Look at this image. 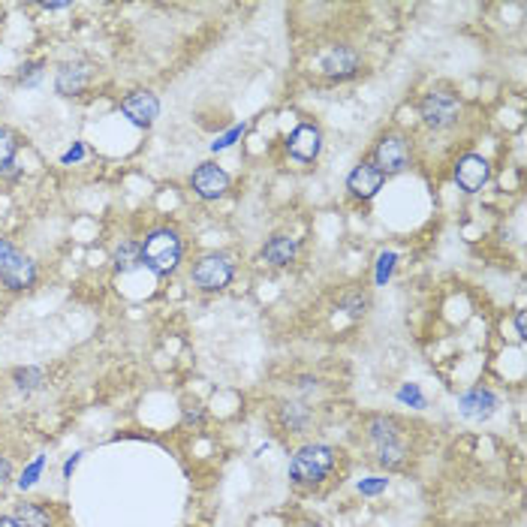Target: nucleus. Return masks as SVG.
<instances>
[{
  "mask_svg": "<svg viewBox=\"0 0 527 527\" xmlns=\"http://www.w3.org/2000/svg\"><path fill=\"white\" fill-rule=\"evenodd\" d=\"M455 181H458V187L468 190V193H476V190H483V185L488 181V163H485V157L468 154V157L458 160Z\"/></svg>",
  "mask_w": 527,
  "mask_h": 527,
  "instance_id": "9",
  "label": "nucleus"
},
{
  "mask_svg": "<svg viewBox=\"0 0 527 527\" xmlns=\"http://www.w3.org/2000/svg\"><path fill=\"white\" fill-rule=\"evenodd\" d=\"M0 280H4L10 289L34 287V280H36L34 263H30L25 254H19V250L4 239H0Z\"/></svg>",
  "mask_w": 527,
  "mask_h": 527,
  "instance_id": "3",
  "label": "nucleus"
},
{
  "mask_svg": "<svg viewBox=\"0 0 527 527\" xmlns=\"http://www.w3.org/2000/svg\"><path fill=\"white\" fill-rule=\"evenodd\" d=\"M332 464H334V452L328 446H319V443L302 446L295 452L293 464H289V476H293L295 485H317L332 470Z\"/></svg>",
  "mask_w": 527,
  "mask_h": 527,
  "instance_id": "1",
  "label": "nucleus"
},
{
  "mask_svg": "<svg viewBox=\"0 0 527 527\" xmlns=\"http://www.w3.org/2000/svg\"><path fill=\"white\" fill-rule=\"evenodd\" d=\"M190 185H193V190L202 196V200H220V196H224L226 190H229V175L220 169V166L202 163L200 169L193 172Z\"/></svg>",
  "mask_w": 527,
  "mask_h": 527,
  "instance_id": "7",
  "label": "nucleus"
},
{
  "mask_svg": "<svg viewBox=\"0 0 527 527\" xmlns=\"http://www.w3.org/2000/svg\"><path fill=\"white\" fill-rule=\"evenodd\" d=\"M392 263H395V254H383L380 256V269H377V284H383L389 278V271H392Z\"/></svg>",
  "mask_w": 527,
  "mask_h": 527,
  "instance_id": "22",
  "label": "nucleus"
},
{
  "mask_svg": "<svg viewBox=\"0 0 527 527\" xmlns=\"http://www.w3.org/2000/svg\"><path fill=\"white\" fill-rule=\"evenodd\" d=\"M88 79H90V67L82 64V60H75V64H64L58 70L55 88H58V94L75 97V94H82V90H85Z\"/></svg>",
  "mask_w": 527,
  "mask_h": 527,
  "instance_id": "11",
  "label": "nucleus"
},
{
  "mask_svg": "<svg viewBox=\"0 0 527 527\" xmlns=\"http://www.w3.org/2000/svg\"><path fill=\"white\" fill-rule=\"evenodd\" d=\"M356 67H358V55L353 49H347V45H338L334 51H328V55L323 58V70L328 75H353L356 73Z\"/></svg>",
  "mask_w": 527,
  "mask_h": 527,
  "instance_id": "14",
  "label": "nucleus"
},
{
  "mask_svg": "<svg viewBox=\"0 0 527 527\" xmlns=\"http://www.w3.org/2000/svg\"><path fill=\"white\" fill-rule=\"evenodd\" d=\"M12 518L19 522V527H51V515L36 503H19Z\"/></svg>",
  "mask_w": 527,
  "mask_h": 527,
  "instance_id": "16",
  "label": "nucleus"
},
{
  "mask_svg": "<svg viewBox=\"0 0 527 527\" xmlns=\"http://www.w3.org/2000/svg\"><path fill=\"white\" fill-rule=\"evenodd\" d=\"M398 398L407 401V404H416V407H425V398H422V392H419L416 386H404L398 392Z\"/></svg>",
  "mask_w": 527,
  "mask_h": 527,
  "instance_id": "21",
  "label": "nucleus"
},
{
  "mask_svg": "<svg viewBox=\"0 0 527 527\" xmlns=\"http://www.w3.org/2000/svg\"><path fill=\"white\" fill-rule=\"evenodd\" d=\"M193 280H196V287L208 289V293L224 289L229 287V280H232V263H229L226 256H205L196 263Z\"/></svg>",
  "mask_w": 527,
  "mask_h": 527,
  "instance_id": "5",
  "label": "nucleus"
},
{
  "mask_svg": "<svg viewBox=\"0 0 527 527\" xmlns=\"http://www.w3.org/2000/svg\"><path fill=\"white\" fill-rule=\"evenodd\" d=\"M343 308H347L350 314H362V311H365V299H362V295H347V299H343Z\"/></svg>",
  "mask_w": 527,
  "mask_h": 527,
  "instance_id": "23",
  "label": "nucleus"
},
{
  "mask_svg": "<svg viewBox=\"0 0 527 527\" xmlns=\"http://www.w3.org/2000/svg\"><path fill=\"white\" fill-rule=\"evenodd\" d=\"M241 130H244V127H235L229 136H224V139H220V142H214V151H217V148H226V145H232L235 136H241Z\"/></svg>",
  "mask_w": 527,
  "mask_h": 527,
  "instance_id": "26",
  "label": "nucleus"
},
{
  "mask_svg": "<svg viewBox=\"0 0 527 527\" xmlns=\"http://www.w3.org/2000/svg\"><path fill=\"white\" fill-rule=\"evenodd\" d=\"M15 383H19V389H36L43 383V371H36V368L15 371Z\"/></svg>",
  "mask_w": 527,
  "mask_h": 527,
  "instance_id": "20",
  "label": "nucleus"
},
{
  "mask_svg": "<svg viewBox=\"0 0 527 527\" xmlns=\"http://www.w3.org/2000/svg\"><path fill=\"white\" fill-rule=\"evenodd\" d=\"M121 112L127 114L133 124L139 127H151L154 124V118L160 114V100L151 90H133V94L127 97L124 103H121Z\"/></svg>",
  "mask_w": 527,
  "mask_h": 527,
  "instance_id": "8",
  "label": "nucleus"
},
{
  "mask_svg": "<svg viewBox=\"0 0 527 527\" xmlns=\"http://www.w3.org/2000/svg\"><path fill=\"white\" fill-rule=\"evenodd\" d=\"M383 181H386V175L377 169L374 163H362V166H356L353 175L347 178V187H350V193L358 196V200H371V196H377V190L383 187Z\"/></svg>",
  "mask_w": 527,
  "mask_h": 527,
  "instance_id": "10",
  "label": "nucleus"
},
{
  "mask_svg": "<svg viewBox=\"0 0 527 527\" xmlns=\"http://www.w3.org/2000/svg\"><path fill=\"white\" fill-rule=\"evenodd\" d=\"M114 263H118V269H133L136 263H142V248H136V244H121L118 254H114Z\"/></svg>",
  "mask_w": 527,
  "mask_h": 527,
  "instance_id": "17",
  "label": "nucleus"
},
{
  "mask_svg": "<svg viewBox=\"0 0 527 527\" xmlns=\"http://www.w3.org/2000/svg\"><path fill=\"white\" fill-rule=\"evenodd\" d=\"M498 407V398L485 389H473V392L461 395V413L468 419H488Z\"/></svg>",
  "mask_w": 527,
  "mask_h": 527,
  "instance_id": "13",
  "label": "nucleus"
},
{
  "mask_svg": "<svg viewBox=\"0 0 527 527\" xmlns=\"http://www.w3.org/2000/svg\"><path fill=\"white\" fill-rule=\"evenodd\" d=\"M82 157V148H75V151H70V154H67L64 160H67V163H70V160H79Z\"/></svg>",
  "mask_w": 527,
  "mask_h": 527,
  "instance_id": "30",
  "label": "nucleus"
},
{
  "mask_svg": "<svg viewBox=\"0 0 527 527\" xmlns=\"http://www.w3.org/2000/svg\"><path fill=\"white\" fill-rule=\"evenodd\" d=\"M12 476V468H10V461L6 458H0V485H6V479Z\"/></svg>",
  "mask_w": 527,
  "mask_h": 527,
  "instance_id": "27",
  "label": "nucleus"
},
{
  "mask_svg": "<svg viewBox=\"0 0 527 527\" xmlns=\"http://www.w3.org/2000/svg\"><path fill=\"white\" fill-rule=\"evenodd\" d=\"M380 446V461L389 464V468H395V464H401V458H404V446H398L395 440H389V443H377Z\"/></svg>",
  "mask_w": 527,
  "mask_h": 527,
  "instance_id": "19",
  "label": "nucleus"
},
{
  "mask_svg": "<svg viewBox=\"0 0 527 527\" xmlns=\"http://www.w3.org/2000/svg\"><path fill=\"white\" fill-rule=\"evenodd\" d=\"M181 259V241L169 229H157L142 244V263L154 274H169Z\"/></svg>",
  "mask_w": 527,
  "mask_h": 527,
  "instance_id": "2",
  "label": "nucleus"
},
{
  "mask_svg": "<svg viewBox=\"0 0 527 527\" xmlns=\"http://www.w3.org/2000/svg\"><path fill=\"white\" fill-rule=\"evenodd\" d=\"M295 250H299V241L287 239V235H278V239H271L269 244H265L263 256L269 259L271 265H287V263H293Z\"/></svg>",
  "mask_w": 527,
  "mask_h": 527,
  "instance_id": "15",
  "label": "nucleus"
},
{
  "mask_svg": "<svg viewBox=\"0 0 527 527\" xmlns=\"http://www.w3.org/2000/svg\"><path fill=\"white\" fill-rule=\"evenodd\" d=\"M12 157H15V136L10 130H0V169L12 166Z\"/></svg>",
  "mask_w": 527,
  "mask_h": 527,
  "instance_id": "18",
  "label": "nucleus"
},
{
  "mask_svg": "<svg viewBox=\"0 0 527 527\" xmlns=\"http://www.w3.org/2000/svg\"><path fill=\"white\" fill-rule=\"evenodd\" d=\"M28 75V82H36L40 79V64H28V67H21V79Z\"/></svg>",
  "mask_w": 527,
  "mask_h": 527,
  "instance_id": "25",
  "label": "nucleus"
},
{
  "mask_svg": "<svg viewBox=\"0 0 527 527\" xmlns=\"http://www.w3.org/2000/svg\"><path fill=\"white\" fill-rule=\"evenodd\" d=\"M515 328H518V338H524V311H518V317H515Z\"/></svg>",
  "mask_w": 527,
  "mask_h": 527,
  "instance_id": "28",
  "label": "nucleus"
},
{
  "mask_svg": "<svg viewBox=\"0 0 527 527\" xmlns=\"http://www.w3.org/2000/svg\"><path fill=\"white\" fill-rule=\"evenodd\" d=\"M383 488H386V479H374V483L358 485V492H362V494H377V492H383Z\"/></svg>",
  "mask_w": 527,
  "mask_h": 527,
  "instance_id": "24",
  "label": "nucleus"
},
{
  "mask_svg": "<svg viewBox=\"0 0 527 527\" xmlns=\"http://www.w3.org/2000/svg\"><path fill=\"white\" fill-rule=\"evenodd\" d=\"M410 163V145L401 136H386L377 145V169L380 172H404Z\"/></svg>",
  "mask_w": 527,
  "mask_h": 527,
  "instance_id": "6",
  "label": "nucleus"
},
{
  "mask_svg": "<svg viewBox=\"0 0 527 527\" xmlns=\"http://www.w3.org/2000/svg\"><path fill=\"white\" fill-rule=\"evenodd\" d=\"M287 145H289V154H293L295 160H302V163H311V160L319 154V130L317 127H308V124L295 127Z\"/></svg>",
  "mask_w": 527,
  "mask_h": 527,
  "instance_id": "12",
  "label": "nucleus"
},
{
  "mask_svg": "<svg viewBox=\"0 0 527 527\" xmlns=\"http://www.w3.org/2000/svg\"><path fill=\"white\" fill-rule=\"evenodd\" d=\"M0 527H19V522L12 515H0Z\"/></svg>",
  "mask_w": 527,
  "mask_h": 527,
  "instance_id": "29",
  "label": "nucleus"
},
{
  "mask_svg": "<svg viewBox=\"0 0 527 527\" xmlns=\"http://www.w3.org/2000/svg\"><path fill=\"white\" fill-rule=\"evenodd\" d=\"M419 112H422V121L428 127H449L458 118V112H461V100H458L452 90L437 88L431 94H425Z\"/></svg>",
  "mask_w": 527,
  "mask_h": 527,
  "instance_id": "4",
  "label": "nucleus"
}]
</instances>
